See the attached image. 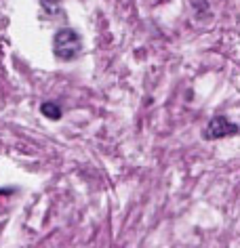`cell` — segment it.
<instances>
[{
    "mask_svg": "<svg viewBox=\"0 0 240 248\" xmlns=\"http://www.w3.org/2000/svg\"><path fill=\"white\" fill-rule=\"evenodd\" d=\"M80 48H82V40H80L78 32H74V30H70V28H64L55 34V38H53L55 57L70 61L80 53Z\"/></svg>",
    "mask_w": 240,
    "mask_h": 248,
    "instance_id": "obj_1",
    "label": "cell"
},
{
    "mask_svg": "<svg viewBox=\"0 0 240 248\" xmlns=\"http://www.w3.org/2000/svg\"><path fill=\"white\" fill-rule=\"evenodd\" d=\"M45 2H48V0H45ZM53 2H55V0H53Z\"/></svg>",
    "mask_w": 240,
    "mask_h": 248,
    "instance_id": "obj_4",
    "label": "cell"
},
{
    "mask_svg": "<svg viewBox=\"0 0 240 248\" xmlns=\"http://www.w3.org/2000/svg\"><path fill=\"white\" fill-rule=\"evenodd\" d=\"M236 133H238V124L230 122L224 116H215L205 131V139H224V137H232Z\"/></svg>",
    "mask_w": 240,
    "mask_h": 248,
    "instance_id": "obj_2",
    "label": "cell"
},
{
    "mask_svg": "<svg viewBox=\"0 0 240 248\" xmlns=\"http://www.w3.org/2000/svg\"><path fill=\"white\" fill-rule=\"evenodd\" d=\"M40 111H42V114H45L47 118H51V120H59V118H61V108H59V105H55L53 101L42 103Z\"/></svg>",
    "mask_w": 240,
    "mask_h": 248,
    "instance_id": "obj_3",
    "label": "cell"
}]
</instances>
